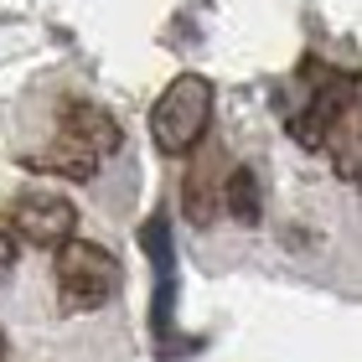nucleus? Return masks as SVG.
<instances>
[{
	"label": "nucleus",
	"instance_id": "nucleus-12",
	"mask_svg": "<svg viewBox=\"0 0 362 362\" xmlns=\"http://www.w3.org/2000/svg\"><path fill=\"white\" fill-rule=\"evenodd\" d=\"M6 352H11V341H6V332H0V362H6Z\"/></svg>",
	"mask_w": 362,
	"mask_h": 362
},
{
	"label": "nucleus",
	"instance_id": "nucleus-7",
	"mask_svg": "<svg viewBox=\"0 0 362 362\" xmlns=\"http://www.w3.org/2000/svg\"><path fill=\"white\" fill-rule=\"evenodd\" d=\"M321 151L332 156V171L347 181V187L362 181V93L341 104V114L332 119V129H326V140H321Z\"/></svg>",
	"mask_w": 362,
	"mask_h": 362
},
{
	"label": "nucleus",
	"instance_id": "nucleus-4",
	"mask_svg": "<svg viewBox=\"0 0 362 362\" xmlns=\"http://www.w3.org/2000/svg\"><path fill=\"white\" fill-rule=\"evenodd\" d=\"M6 228H11L16 243H31V249H57L62 238L78 233V207L68 202V197H52V192H26V197H16Z\"/></svg>",
	"mask_w": 362,
	"mask_h": 362
},
{
	"label": "nucleus",
	"instance_id": "nucleus-8",
	"mask_svg": "<svg viewBox=\"0 0 362 362\" xmlns=\"http://www.w3.org/2000/svg\"><path fill=\"white\" fill-rule=\"evenodd\" d=\"M21 166H26V171H42V176H62V181H93V176H98V156L88 151V145L57 135L47 151H26Z\"/></svg>",
	"mask_w": 362,
	"mask_h": 362
},
{
	"label": "nucleus",
	"instance_id": "nucleus-3",
	"mask_svg": "<svg viewBox=\"0 0 362 362\" xmlns=\"http://www.w3.org/2000/svg\"><path fill=\"white\" fill-rule=\"evenodd\" d=\"M357 93H362V78L357 73H337V68H326L321 57H300V104L285 114L290 135L300 140L305 151H321L332 119L341 114V104L357 98Z\"/></svg>",
	"mask_w": 362,
	"mask_h": 362
},
{
	"label": "nucleus",
	"instance_id": "nucleus-6",
	"mask_svg": "<svg viewBox=\"0 0 362 362\" xmlns=\"http://www.w3.org/2000/svg\"><path fill=\"white\" fill-rule=\"evenodd\" d=\"M57 135H68V140H78V145H88L98 160L114 156V151L124 145L119 119H114L109 109H98V104H83V98H68V104H62V114H57Z\"/></svg>",
	"mask_w": 362,
	"mask_h": 362
},
{
	"label": "nucleus",
	"instance_id": "nucleus-2",
	"mask_svg": "<svg viewBox=\"0 0 362 362\" xmlns=\"http://www.w3.org/2000/svg\"><path fill=\"white\" fill-rule=\"evenodd\" d=\"M212 104H218V88H212L207 73H176L166 93L151 104V140L160 156H187L192 145L207 140L212 129Z\"/></svg>",
	"mask_w": 362,
	"mask_h": 362
},
{
	"label": "nucleus",
	"instance_id": "nucleus-5",
	"mask_svg": "<svg viewBox=\"0 0 362 362\" xmlns=\"http://www.w3.org/2000/svg\"><path fill=\"white\" fill-rule=\"evenodd\" d=\"M187 156H197L187 176H181V212H187L192 228H212V218L223 212V156L212 145H192Z\"/></svg>",
	"mask_w": 362,
	"mask_h": 362
},
{
	"label": "nucleus",
	"instance_id": "nucleus-11",
	"mask_svg": "<svg viewBox=\"0 0 362 362\" xmlns=\"http://www.w3.org/2000/svg\"><path fill=\"white\" fill-rule=\"evenodd\" d=\"M11 269H16V238H11V228H0V285L11 279Z\"/></svg>",
	"mask_w": 362,
	"mask_h": 362
},
{
	"label": "nucleus",
	"instance_id": "nucleus-10",
	"mask_svg": "<svg viewBox=\"0 0 362 362\" xmlns=\"http://www.w3.org/2000/svg\"><path fill=\"white\" fill-rule=\"evenodd\" d=\"M140 243H145V254L156 259V274L171 279V223H166V212H156V218L140 228Z\"/></svg>",
	"mask_w": 362,
	"mask_h": 362
},
{
	"label": "nucleus",
	"instance_id": "nucleus-1",
	"mask_svg": "<svg viewBox=\"0 0 362 362\" xmlns=\"http://www.w3.org/2000/svg\"><path fill=\"white\" fill-rule=\"evenodd\" d=\"M52 274H57V305H62V316H88V310L109 305L114 295H119L124 264L104 249V243L73 233V238H62L52 249Z\"/></svg>",
	"mask_w": 362,
	"mask_h": 362
},
{
	"label": "nucleus",
	"instance_id": "nucleus-9",
	"mask_svg": "<svg viewBox=\"0 0 362 362\" xmlns=\"http://www.w3.org/2000/svg\"><path fill=\"white\" fill-rule=\"evenodd\" d=\"M223 207H228V218L243 223V228H254L259 218H264V192H259V176L249 166H228V176H223Z\"/></svg>",
	"mask_w": 362,
	"mask_h": 362
}]
</instances>
